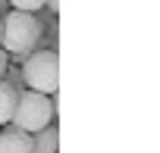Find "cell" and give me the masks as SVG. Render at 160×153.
<instances>
[{"mask_svg":"<svg viewBox=\"0 0 160 153\" xmlns=\"http://www.w3.org/2000/svg\"><path fill=\"white\" fill-rule=\"evenodd\" d=\"M0 153H35L32 147V134L16 128L13 122L3 125V131H0Z\"/></svg>","mask_w":160,"mask_h":153,"instance_id":"obj_4","label":"cell"},{"mask_svg":"<svg viewBox=\"0 0 160 153\" xmlns=\"http://www.w3.org/2000/svg\"><path fill=\"white\" fill-rule=\"evenodd\" d=\"M7 69H10V53L0 47V78H3V72H7Z\"/></svg>","mask_w":160,"mask_h":153,"instance_id":"obj_9","label":"cell"},{"mask_svg":"<svg viewBox=\"0 0 160 153\" xmlns=\"http://www.w3.org/2000/svg\"><path fill=\"white\" fill-rule=\"evenodd\" d=\"M47 0H10V10H22V13H41Z\"/></svg>","mask_w":160,"mask_h":153,"instance_id":"obj_7","label":"cell"},{"mask_svg":"<svg viewBox=\"0 0 160 153\" xmlns=\"http://www.w3.org/2000/svg\"><path fill=\"white\" fill-rule=\"evenodd\" d=\"M3 81H7L16 94L25 91V81H22V72H19V69H7V72H3Z\"/></svg>","mask_w":160,"mask_h":153,"instance_id":"obj_8","label":"cell"},{"mask_svg":"<svg viewBox=\"0 0 160 153\" xmlns=\"http://www.w3.org/2000/svg\"><path fill=\"white\" fill-rule=\"evenodd\" d=\"M22 81L28 91H38V94H57L60 88V59H57V50H32L25 59H22Z\"/></svg>","mask_w":160,"mask_h":153,"instance_id":"obj_3","label":"cell"},{"mask_svg":"<svg viewBox=\"0 0 160 153\" xmlns=\"http://www.w3.org/2000/svg\"><path fill=\"white\" fill-rule=\"evenodd\" d=\"M10 13V0H0V16H7Z\"/></svg>","mask_w":160,"mask_h":153,"instance_id":"obj_11","label":"cell"},{"mask_svg":"<svg viewBox=\"0 0 160 153\" xmlns=\"http://www.w3.org/2000/svg\"><path fill=\"white\" fill-rule=\"evenodd\" d=\"M0 38H3V19H0Z\"/></svg>","mask_w":160,"mask_h":153,"instance_id":"obj_12","label":"cell"},{"mask_svg":"<svg viewBox=\"0 0 160 153\" xmlns=\"http://www.w3.org/2000/svg\"><path fill=\"white\" fill-rule=\"evenodd\" d=\"M57 125H44L41 131H35L32 134V147H35V153H57Z\"/></svg>","mask_w":160,"mask_h":153,"instance_id":"obj_5","label":"cell"},{"mask_svg":"<svg viewBox=\"0 0 160 153\" xmlns=\"http://www.w3.org/2000/svg\"><path fill=\"white\" fill-rule=\"evenodd\" d=\"M3 19V38L0 47L10 53L13 63H22L32 50H38L41 35H44V22L38 19V13H22V10H10Z\"/></svg>","mask_w":160,"mask_h":153,"instance_id":"obj_1","label":"cell"},{"mask_svg":"<svg viewBox=\"0 0 160 153\" xmlns=\"http://www.w3.org/2000/svg\"><path fill=\"white\" fill-rule=\"evenodd\" d=\"M44 7H47V10H50V16H53V13L60 10V0H47V3H44Z\"/></svg>","mask_w":160,"mask_h":153,"instance_id":"obj_10","label":"cell"},{"mask_svg":"<svg viewBox=\"0 0 160 153\" xmlns=\"http://www.w3.org/2000/svg\"><path fill=\"white\" fill-rule=\"evenodd\" d=\"M53 119H57V94L50 97V94H38V91H28V88L19 91L16 109H13V119H10L16 128L35 134L44 125H53Z\"/></svg>","mask_w":160,"mask_h":153,"instance_id":"obj_2","label":"cell"},{"mask_svg":"<svg viewBox=\"0 0 160 153\" xmlns=\"http://www.w3.org/2000/svg\"><path fill=\"white\" fill-rule=\"evenodd\" d=\"M16 91L3 81V78H0V125H7L10 119H13V109H16Z\"/></svg>","mask_w":160,"mask_h":153,"instance_id":"obj_6","label":"cell"}]
</instances>
